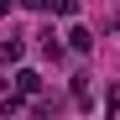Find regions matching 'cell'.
<instances>
[{"instance_id": "8992f818", "label": "cell", "mask_w": 120, "mask_h": 120, "mask_svg": "<svg viewBox=\"0 0 120 120\" xmlns=\"http://www.w3.org/2000/svg\"><path fill=\"white\" fill-rule=\"evenodd\" d=\"M21 110H26L21 94H0V115H21Z\"/></svg>"}, {"instance_id": "52a82bcc", "label": "cell", "mask_w": 120, "mask_h": 120, "mask_svg": "<svg viewBox=\"0 0 120 120\" xmlns=\"http://www.w3.org/2000/svg\"><path fill=\"white\" fill-rule=\"evenodd\" d=\"M52 11L57 16H78V0H52Z\"/></svg>"}, {"instance_id": "9c48e42d", "label": "cell", "mask_w": 120, "mask_h": 120, "mask_svg": "<svg viewBox=\"0 0 120 120\" xmlns=\"http://www.w3.org/2000/svg\"><path fill=\"white\" fill-rule=\"evenodd\" d=\"M110 110H120V84H115V89H110Z\"/></svg>"}, {"instance_id": "5b68a950", "label": "cell", "mask_w": 120, "mask_h": 120, "mask_svg": "<svg viewBox=\"0 0 120 120\" xmlns=\"http://www.w3.org/2000/svg\"><path fill=\"white\" fill-rule=\"evenodd\" d=\"M42 52H47V57H52V63H63V42H57V37H52V26H47V31H42Z\"/></svg>"}, {"instance_id": "7a4b0ae2", "label": "cell", "mask_w": 120, "mask_h": 120, "mask_svg": "<svg viewBox=\"0 0 120 120\" xmlns=\"http://www.w3.org/2000/svg\"><path fill=\"white\" fill-rule=\"evenodd\" d=\"M73 105H78V110H94V89H89V78H73Z\"/></svg>"}, {"instance_id": "277c9868", "label": "cell", "mask_w": 120, "mask_h": 120, "mask_svg": "<svg viewBox=\"0 0 120 120\" xmlns=\"http://www.w3.org/2000/svg\"><path fill=\"white\" fill-rule=\"evenodd\" d=\"M68 47H73V52H89V47H94V31H89V26H73V31H68Z\"/></svg>"}, {"instance_id": "3957f363", "label": "cell", "mask_w": 120, "mask_h": 120, "mask_svg": "<svg viewBox=\"0 0 120 120\" xmlns=\"http://www.w3.org/2000/svg\"><path fill=\"white\" fill-rule=\"evenodd\" d=\"M16 89H21V94H37V89H42V73H37V68H21V73H16Z\"/></svg>"}, {"instance_id": "6da1fadb", "label": "cell", "mask_w": 120, "mask_h": 120, "mask_svg": "<svg viewBox=\"0 0 120 120\" xmlns=\"http://www.w3.org/2000/svg\"><path fill=\"white\" fill-rule=\"evenodd\" d=\"M21 57H26V42H21V37L0 42V68H5V63H21Z\"/></svg>"}, {"instance_id": "ba28073f", "label": "cell", "mask_w": 120, "mask_h": 120, "mask_svg": "<svg viewBox=\"0 0 120 120\" xmlns=\"http://www.w3.org/2000/svg\"><path fill=\"white\" fill-rule=\"evenodd\" d=\"M21 5H26V11H47L52 0H21Z\"/></svg>"}, {"instance_id": "30bf717a", "label": "cell", "mask_w": 120, "mask_h": 120, "mask_svg": "<svg viewBox=\"0 0 120 120\" xmlns=\"http://www.w3.org/2000/svg\"><path fill=\"white\" fill-rule=\"evenodd\" d=\"M5 16H11V0H0V21H5Z\"/></svg>"}]
</instances>
